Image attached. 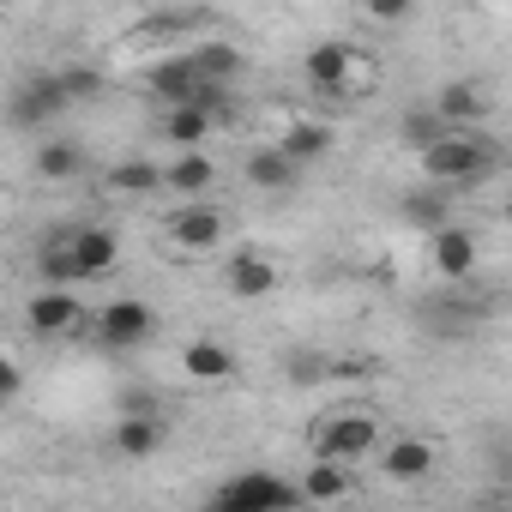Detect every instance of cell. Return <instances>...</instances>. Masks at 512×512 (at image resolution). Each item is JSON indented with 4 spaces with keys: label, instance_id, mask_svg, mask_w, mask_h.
<instances>
[{
    "label": "cell",
    "instance_id": "6da1fadb",
    "mask_svg": "<svg viewBox=\"0 0 512 512\" xmlns=\"http://www.w3.org/2000/svg\"><path fill=\"white\" fill-rule=\"evenodd\" d=\"M422 169L434 187H476L494 175V139L488 133H446L440 145L422 151Z\"/></svg>",
    "mask_w": 512,
    "mask_h": 512
},
{
    "label": "cell",
    "instance_id": "7a4b0ae2",
    "mask_svg": "<svg viewBox=\"0 0 512 512\" xmlns=\"http://www.w3.org/2000/svg\"><path fill=\"white\" fill-rule=\"evenodd\" d=\"M302 73H308V85H314L320 97H356V91L374 85V67H368L350 43H314V49L302 55Z\"/></svg>",
    "mask_w": 512,
    "mask_h": 512
},
{
    "label": "cell",
    "instance_id": "3957f363",
    "mask_svg": "<svg viewBox=\"0 0 512 512\" xmlns=\"http://www.w3.org/2000/svg\"><path fill=\"white\" fill-rule=\"evenodd\" d=\"M380 446V422L374 416H362V410H338V416H326V422H314V458H326V464H356V458H368Z\"/></svg>",
    "mask_w": 512,
    "mask_h": 512
},
{
    "label": "cell",
    "instance_id": "277c9868",
    "mask_svg": "<svg viewBox=\"0 0 512 512\" xmlns=\"http://www.w3.org/2000/svg\"><path fill=\"white\" fill-rule=\"evenodd\" d=\"M217 500H229L235 512H296L302 494L290 476L278 470H241V476H223L217 482Z\"/></svg>",
    "mask_w": 512,
    "mask_h": 512
},
{
    "label": "cell",
    "instance_id": "5b68a950",
    "mask_svg": "<svg viewBox=\"0 0 512 512\" xmlns=\"http://www.w3.org/2000/svg\"><path fill=\"white\" fill-rule=\"evenodd\" d=\"M67 241V260H73V284H91V278H109L121 266V235L103 229V223H85V229H61Z\"/></svg>",
    "mask_w": 512,
    "mask_h": 512
},
{
    "label": "cell",
    "instance_id": "8992f818",
    "mask_svg": "<svg viewBox=\"0 0 512 512\" xmlns=\"http://www.w3.org/2000/svg\"><path fill=\"white\" fill-rule=\"evenodd\" d=\"M157 332V314L139 302V296H115V302H103V314H97V344H109V350H133V344H145Z\"/></svg>",
    "mask_w": 512,
    "mask_h": 512
},
{
    "label": "cell",
    "instance_id": "52a82bcc",
    "mask_svg": "<svg viewBox=\"0 0 512 512\" xmlns=\"http://www.w3.org/2000/svg\"><path fill=\"white\" fill-rule=\"evenodd\" d=\"M61 109H73V103L61 97V79H55V73H37V79H25V85L13 91L7 121H13V127H43V121H55Z\"/></svg>",
    "mask_w": 512,
    "mask_h": 512
},
{
    "label": "cell",
    "instance_id": "ba28073f",
    "mask_svg": "<svg viewBox=\"0 0 512 512\" xmlns=\"http://www.w3.org/2000/svg\"><path fill=\"white\" fill-rule=\"evenodd\" d=\"M223 235H229V217L217 205H181L169 217V241L181 253H211V247H223Z\"/></svg>",
    "mask_w": 512,
    "mask_h": 512
},
{
    "label": "cell",
    "instance_id": "9c48e42d",
    "mask_svg": "<svg viewBox=\"0 0 512 512\" xmlns=\"http://www.w3.org/2000/svg\"><path fill=\"white\" fill-rule=\"evenodd\" d=\"M79 320H85V308H79L73 290H37V296L25 302V326H31V338H67Z\"/></svg>",
    "mask_w": 512,
    "mask_h": 512
},
{
    "label": "cell",
    "instance_id": "30bf717a",
    "mask_svg": "<svg viewBox=\"0 0 512 512\" xmlns=\"http://www.w3.org/2000/svg\"><path fill=\"white\" fill-rule=\"evenodd\" d=\"M223 290L235 296V302H260V296H272L278 290V266L266 260V253H229L223 260Z\"/></svg>",
    "mask_w": 512,
    "mask_h": 512
},
{
    "label": "cell",
    "instance_id": "8fae6325",
    "mask_svg": "<svg viewBox=\"0 0 512 512\" xmlns=\"http://www.w3.org/2000/svg\"><path fill=\"white\" fill-rule=\"evenodd\" d=\"M181 368H187V380H199V386H229V380L241 374L235 350H229V344H217V338H187Z\"/></svg>",
    "mask_w": 512,
    "mask_h": 512
},
{
    "label": "cell",
    "instance_id": "7c38bea8",
    "mask_svg": "<svg viewBox=\"0 0 512 512\" xmlns=\"http://www.w3.org/2000/svg\"><path fill=\"white\" fill-rule=\"evenodd\" d=\"M446 133H476V121L488 115V103H482V91L476 85H464V79H452V85H440V97H434V109H428Z\"/></svg>",
    "mask_w": 512,
    "mask_h": 512
},
{
    "label": "cell",
    "instance_id": "4fadbf2b",
    "mask_svg": "<svg viewBox=\"0 0 512 512\" xmlns=\"http://www.w3.org/2000/svg\"><path fill=\"white\" fill-rule=\"evenodd\" d=\"M386 476L392 482H428L434 476V440H422V434H398L392 446H386Z\"/></svg>",
    "mask_w": 512,
    "mask_h": 512
},
{
    "label": "cell",
    "instance_id": "5bb4252c",
    "mask_svg": "<svg viewBox=\"0 0 512 512\" xmlns=\"http://www.w3.org/2000/svg\"><path fill=\"white\" fill-rule=\"evenodd\" d=\"M145 85H151V97H163L169 109H181V103H193V97H199V73H193V61H187V55L157 61V67L145 73Z\"/></svg>",
    "mask_w": 512,
    "mask_h": 512
},
{
    "label": "cell",
    "instance_id": "9a60e30c",
    "mask_svg": "<svg viewBox=\"0 0 512 512\" xmlns=\"http://www.w3.org/2000/svg\"><path fill=\"white\" fill-rule=\"evenodd\" d=\"M434 266H440V278H470L476 272V235L470 229H458V223H446L440 235H434Z\"/></svg>",
    "mask_w": 512,
    "mask_h": 512
},
{
    "label": "cell",
    "instance_id": "2e32d148",
    "mask_svg": "<svg viewBox=\"0 0 512 512\" xmlns=\"http://www.w3.org/2000/svg\"><path fill=\"white\" fill-rule=\"evenodd\" d=\"M296 175H302V169H296L278 145H260V151L247 157V181L260 187V193H284V187H296Z\"/></svg>",
    "mask_w": 512,
    "mask_h": 512
},
{
    "label": "cell",
    "instance_id": "e0dca14e",
    "mask_svg": "<svg viewBox=\"0 0 512 512\" xmlns=\"http://www.w3.org/2000/svg\"><path fill=\"white\" fill-rule=\"evenodd\" d=\"M157 446H163V422H157V416L127 410V416L115 422V452H127V458H151Z\"/></svg>",
    "mask_w": 512,
    "mask_h": 512
},
{
    "label": "cell",
    "instance_id": "ac0fdd59",
    "mask_svg": "<svg viewBox=\"0 0 512 512\" xmlns=\"http://www.w3.org/2000/svg\"><path fill=\"white\" fill-rule=\"evenodd\" d=\"M278 151H284L296 169H308V163H320V157L332 151V127H320V121H296V127L278 139Z\"/></svg>",
    "mask_w": 512,
    "mask_h": 512
},
{
    "label": "cell",
    "instance_id": "d6986e66",
    "mask_svg": "<svg viewBox=\"0 0 512 512\" xmlns=\"http://www.w3.org/2000/svg\"><path fill=\"white\" fill-rule=\"evenodd\" d=\"M211 127H217V115L211 109H199V103H181V109H169L163 115V133H169V145H205L211 139Z\"/></svg>",
    "mask_w": 512,
    "mask_h": 512
},
{
    "label": "cell",
    "instance_id": "ffe728a7",
    "mask_svg": "<svg viewBox=\"0 0 512 512\" xmlns=\"http://www.w3.org/2000/svg\"><path fill=\"white\" fill-rule=\"evenodd\" d=\"M296 494H302V500H344V494H350V470H344V464L314 458V464L296 476Z\"/></svg>",
    "mask_w": 512,
    "mask_h": 512
},
{
    "label": "cell",
    "instance_id": "44dd1931",
    "mask_svg": "<svg viewBox=\"0 0 512 512\" xmlns=\"http://www.w3.org/2000/svg\"><path fill=\"white\" fill-rule=\"evenodd\" d=\"M187 61H193V73H199V85H217V91L241 73V49H229V43H205V49H193Z\"/></svg>",
    "mask_w": 512,
    "mask_h": 512
},
{
    "label": "cell",
    "instance_id": "7402d4cb",
    "mask_svg": "<svg viewBox=\"0 0 512 512\" xmlns=\"http://www.w3.org/2000/svg\"><path fill=\"white\" fill-rule=\"evenodd\" d=\"M217 181V163L205 157V151H181L169 169H163V187H175V193H205Z\"/></svg>",
    "mask_w": 512,
    "mask_h": 512
},
{
    "label": "cell",
    "instance_id": "603a6c76",
    "mask_svg": "<svg viewBox=\"0 0 512 512\" xmlns=\"http://www.w3.org/2000/svg\"><path fill=\"white\" fill-rule=\"evenodd\" d=\"M79 169H85V151H79L73 139H55V145L37 151V175H43V181H73Z\"/></svg>",
    "mask_w": 512,
    "mask_h": 512
},
{
    "label": "cell",
    "instance_id": "cb8c5ba5",
    "mask_svg": "<svg viewBox=\"0 0 512 512\" xmlns=\"http://www.w3.org/2000/svg\"><path fill=\"white\" fill-rule=\"evenodd\" d=\"M109 187L115 193H157L163 187V169L157 163H115L109 169Z\"/></svg>",
    "mask_w": 512,
    "mask_h": 512
},
{
    "label": "cell",
    "instance_id": "d4e9b609",
    "mask_svg": "<svg viewBox=\"0 0 512 512\" xmlns=\"http://www.w3.org/2000/svg\"><path fill=\"white\" fill-rule=\"evenodd\" d=\"M404 223L440 235V229H446V193H410V199H404Z\"/></svg>",
    "mask_w": 512,
    "mask_h": 512
},
{
    "label": "cell",
    "instance_id": "484cf974",
    "mask_svg": "<svg viewBox=\"0 0 512 512\" xmlns=\"http://www.w3.org/2000/svg\"><path fill=\"white\" fill-rule=\"evenodd\" d=\"M55 79H61V97H67V103H91V97L103 91V73H97V67H61Z\"/></svg>",
    "mask_w": 512,
    "mask_h": 512
},
{
    "label": "cell",
    "instance_id": "4316f807",
    "mask_svg": "<svg viewBox=\"0 0 512 512\" xmlns=\"http://www.w3.org/2000/svg\"><path fill=\"white\" fill-rule=\"evenodd\" d=\"M404 139L428 151V145H440V139H446V127H440V121H434V115L422 109V115H404Z\"/></svg>",
    "mask_w": 512,
    "mask_h": 512
},
{
    "label": "cell",
    "instance_id": "83f0119b",
    "mask_svg": "<svg viewBox=\"0 0 512 512\" xmlns=\"http://www.w3.org/2000/svg\"><path fill=\"white\" fill-rule=\"evenodd\" d=\"M320 380H326V356L296 350V356H290V386H320Z\"/></svg>",
    "mask_w": 512,
    "mask_h": 512
},
{
    "label": "cell",
    "instance_id": "f1b7e54d",
    "mask_svg": "<svg viewBox=\"0 0 512 512\" xmlns=\"http://www.w3.org/2000/svg\"><path fill=\"white\" fill-rule=\"evenodd\" d=\"M19 362H7V356H0V404H7V398H19Z\"/></svg>",
    "mask_w": 512,
    "mask_h": 512
}]
</instances>
